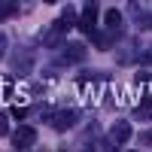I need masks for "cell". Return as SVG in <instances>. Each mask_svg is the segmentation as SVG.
I'll return each instance as SVG.
<instances>
[{"label":"cell","instance_id":"cell-6","mask_svg":"<svg viewBox=\"0 0 152 152\" xmlns=\"http://www.w3.org/2000/svg\"><path fill=\"white\" fill-rule=\"evenodd\" d=\"M82 58H85V46H82V43L64 46V64H79Z\"/></svg>","mask_w":152,"mask_h":152},{"label":"cell","instance_id":"cell-5","mask_svg":"<svg viewBox=\"0 0 152 152\" xmlns=\"http://www.w3.org/2000/svg\"><path fill=\"white\" fill-rule=\"evenodd\" d=\"M110 140L116 143V146H125V143L131 140V125H128V122H116V125H113V131H110Z\"/></svg>","mask_w":152,"mask_h":152},{"label":"cell","instance_id":"cell-11","mask_svg":"<svg viewBox=\"0 0 152 152\" xmlns=\"http://www.w3.org/2000/svg\"><path fill=\"white\" fill-rule=\"evenodd\" d=\"M0 137H9V116L0 113Z\"/></svg>","mask_w":152,"mask_h":152},{"label":"cell","instance_id":"cell-7","mask_svg":"<svg viewBox=\"0 0 152 152\" xmlns=\"http://www.w3.org/2000/svg\"><path fill=\"white\" fill-rule=\"evenodd\" d=\"M104 24H107V31H113V34L119 37V31H122V12H119V9H107Z\"/></svg>","mask_w":152,"mask_h":152},{"label":"cell","instance_id":"cell-4","mask_svg":"<svg viewBox=\"0 0 152 152\" xmlns=\"http://www.w3.org/2000/svg\"><path fill=\"white\" fill-rule=\"evenodd\" d=\"M64 34H67V28H64L61 21H55L52 28L43 34V46H46V49H58V46H61V40H64Z\"/></svg>","mask_w":152,"mask_h":152},{"label":"cell","instance_id":"cell-9","mask_svg":"<svg viewBox=\"0 0 152 152\" xmlns=\"http://www.w3.org/2000/svg\"><path fill=\"white\" fill-rule=\"evenodd\" d=\"M15 12H18V3H15V0H0V21L12 18Z\"/></svg>","mask_w":152,"mask_h":152},{"label":"cell","instance_id":"cell-8","mask_svg":"<svg viewBox=\"0 0 152 152\" xmlns=\"http://www.w3.org/2000/svg\"><path fill=\"white\" fill-rule=\"evenodd\" d=\"M134 119H137V122H149V119H152V97H143V100H140V107L134 110Z\"/></svg>","mask_w":152,"mask_h":152},{"label":"cell","instance_id":"cell-10","mask_svg":"<svg viewBox=\"0 0 152 152\" xmlns=\"http://www.w3.org/2000/svg\"><path fill=\"white\" fill-rule=\"evenodd\" d=\"M58 21H61V24H64V28L70 31V28H73V21H76V12H73L70 6H64V12H61V18H58Z\"/></svg>","mask_w":152,"mask_h":152},{"label":"cell","instance_id":"cell-13","mask_svg":"<svg viewBox=\"0 0 152 152\" xmlns=\"http://www.w3.org/2000/svg\"><path fill=\"white\" fill-rule=\"evenodd\" d=\"M6 49H9V40H6V34H0V61H3V55H6Z\"/></svg>","mask_w":152,"mask_h":152},{"label":"cell","instance_id":"cell-3","mask_svg":"<svg viewBox=\"0 0 152 152\" xmlns=\"http://www.w3.org/2000/svg\"><path fill=\"white\" fill-rule=\"evenodd\" d=\"M94 21H97V3H94V0H85V9L79 15V31L82 34H91L94 31Z\"/></svg>","mask_w":152,"mask_h":152},{"label":"cell","instance_id":"cell-15","mask_svg":"<svg viewBox=\"0 0 152 152\" xmlns=\"http://www.w3.org/2000/svg\"><path fill=\"white\" fill-rule=\"evenodd\" d=\"M46 3H58V0H46Z\"/></svg>","mask_w":152,"mask_h":152},{"label":"cell","instance_id":"cell-12","mask_svg":"<svg viewBox=\"0 0 152 152\" xmlns=\"http://www.w3.org/2000/svg\"><path fill=\"white\" fill-rule=\"evenodd\" d=\"M28 113H31L28 107H24V104H18L15 110H12V116H15V119H28Z\"/></svg>","mask_w":152,"mask_h":152},{"label":"cell","instance_id":"cell-1","mask_svg":"<svg viewBox=\"0 0 152 152\" xmlns=\"http://www.w3.org/2000/svg\"><path fill=\"white\" fill-rule=\"evenodd\" d=\"M49 125H52L55 131H70L73 125H76V113L73 110H58V113H49Z\"/></svg>","mask_w":152,"mask_h":152},{"label":"cell","instance_id":"cell-14","mask_svg":"<svg viewBox=\"0 0 152 152\" xmlns=\"http://www.w3.org/2000/svg\"><path fill=\"white\" fill-rule=\"evenodd\" d=\"M140 143H146V146H152V134H140Z\"/></svg>","mask_w":152,"mask_h":152},{"label":"cell","instance_id":"cell-2","mask_svg":"<svg viewBox=\"0 0 152 152\" xmlns=\"http://www.w3.org/2000/svg\"><path fill=\"white\" fill-rule=\"evenodd\" d=\"M37 143V128H31V125H21V128L12 131V146L15 149H28Z\"/></svg>","mask_w":152,"mask_h":152}]
</instances>
